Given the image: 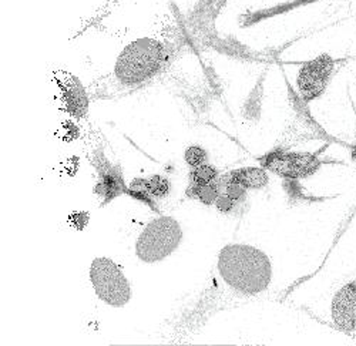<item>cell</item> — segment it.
Wrapping results in <instances>:
<instances>
[{
    "label": "cell",
    "mask_w": 356,
    "mask_h": 346,
    "mask_svg": "<svg viewBox=\"0 0 356 346\" xmlns=\"http://www.w3.org/2000/svg\"><path fill=\"white\" fill-rule=\"evenodd\" d=\"M217 268L225 285L244 297L262 294L271 283L270 258L251 245H227L218 255Z\"/></svg>",
    "instance_id": "6da1fadb"
},
{
    "label": "cell",
    "mask_w": 356,
    "mask_h": 346,
    "mask_svg": "<svg viewBox=\"0 0 356 346\" xmlns=\"http://www.w3.org/2000/svg\"><path fill=\"white\" fill-rule=\"evenodd\" d=\"M167 59L164 47L152 40L141 39L124 49L115 63V79L127 88H136L153 79Z\"/></svg>",
    "instance_id": "7a4b0ae2"
},
{
    "label": "cell",
    "mask_w": 356,
    "mask_h": 346,
    "mask_svg": "<svg viewBox=\"0 0 356 346\" xmlns=\"http://www.w3.org/2000/svg\"><path fill=\"white\" fill-rule=\"evenodd\" d=\"M183 240V229L177 220L161 215L148 222L136 242V255L145 264H156L170 256Z\"/></svg>",
    "instance_id": "3957f363"
},
{
    "label": "cell",
    "mask_w": 356,
    "mask_h": 346,
    "mask_svg": "<svg viewBox=\"0 0 356 346\" xmlns=\"http://www.w3.org/2000/svg\"><path fill=\"white\" fill-rule=\"evenodd\" d=\"M96 295L108 306L122 308L131 299V286L122 270L110 258H96L90 267Z\"/></svg>",
    "instance_id": "277c9868"
},
{
    "label": "cell",
    "mask_w": 356,
    "mask_h": 346,
    "mask_svg": "<svg viewBox=\"0 0 356 346\" xmlns=\"http://www.w3.org/2000/svg\"><path fill=\"white\" fill-rule=\"evenodd\" d=\"M334 67L335 63L328 54H322L301 67L298 73V88L305 101H311L325 92L334 73Z\"/></svg>",
    "instance_id": "5b68a950"
},
{
    "label": "cell",
    "mask_w": 356,
    "mask_h": 346,
    "mask_svg": "<svg viewBox=\"0 0 356 346\" xmlns=\"http://www.w3.org/2000/svg\"><path fill=\"white\" fill-rule=\"evenodd\" d=\"M265 165L286 177L308 176L318 167L315 157L309 154H273L266 158Z\"/></svg>",
    "instance_id": "8992f818"
},
{
    "label": "cell",
    "mask_w": 356,
    "mask_h": 346,
    "mask_svg": "<svg viewBox=\"0 0 356 346\" xmlns=\"http://www.w3.org/2000/svg\"><path fill=\"white\" fill-rule=\"evenodd\" d=\"M332 318L338 328L356 331V281L345 285L337 294L332 304Z\"/></svg>",
    "instance_id": "52a82bcc"
},
{
    "label": "cell",
    "mask_w": 356,
    "mask_h": 346,
    "mask_svg": "<svg viewBox=\"0 0 356 346\" xmlns=\"http://www.w3.org/2000/svg\"><path fill=\"white\" fill-rule=\"evenodd\" d=\"M96 167L99 168L100 177L95 188V192L104 197V204H106L115 195L123 192L126 187H124L120 171H118L115 167H113L107 160L102 158V163H97Z\"/></svg>",
    "instance_id": "ba28073f"
},
{
    "label": "cell",
    "mask_w": 356,
    "mask_h": 346,
    "mask_svg": "<svg viewBox=\"0 0 356 346\" xmlns=\"http://www.w3.org/2000/svg\"><path fill=\"white\" fill-rule=\"evenodd\" d=\"M62 92L65 94V104L70 114L81 117L87 111V97L84 93V89L79 80L74 77H69V80L62 84Z\"/></svg>",
    "instance_id": "9c48e42d"
},
{
    "label": "cell",
    "mask_w": 356,
    "mask_h": 346,
    "mask_svg": "<svg viewBox=\"0 0 356 346\" xmlns=\"http://www.w3.org/2000/svg\"><path fill=\"white\" fill-rule=\"evenodd\" d=\"M228 183H236V184L243 186L244 188L258 190V188H262L268 184V176H266L265 170H262V168L248 167V168H241V170L234 171L229 176Z\"/></svg>",
    "instance_id": "30bf717a"
},
{
    "label": "cell",
    "mask_w": 356,
    "mask_h": 346,
    "mask_svg": "<svg viewBox=\"0 0 356 346\" xmlns=\"http://www.w3.org/2000/svg\"><path fill=\"white\" fill-rule=\"evenodd\" d=\"M187 195L193 199L200 201V203L205 206H210V204H216L220 191L216 181L210 184H191L187 190Z\"/></svg>",
    "instance_id": "8fae6325"
},
{
    "label": "cell",
    "mask_w": 356,
    "mask_h": 346,
    "mask_svg": "<svg viewBox=\"0 0 356 346\" xmlns=\"http://www.w3.org/2000/svg\"><path fill=\"white\" fill-rule=\"evenodd\" d=\"M218 177V171L209 164H202L194 167L190 172V181L191 184H210L214 183Z\"/></svg>",
    "instance_id": "7c38bea8"
},
{
    "label": "cell",
    "mask_w": 356,
    "mask_h": 346,
    "mask_svg": "<svg viewBox=\"0 0 356 346\" xmlns=\"http://www.w3.org/2000/svg\"><path fill=\"white\" fill-rule=\"evenodd\" d=\"M144 186L152 197H164L170 191L168 180L163 179L161 176H153L152 179L144 180Z\"/></svg>",
    "instance_id": "4fadbf2b"
},
{
    "label": "cell",
    "mask_w": 356,
    "mask_h": 346,
    "mask_svg": "<svg viewBox=\"0 0 356 346\" xmlns=\"http://www.w3.org/2000/svg\"><path fill=\"white\" fill-rule=\"evenodd\" d=\"M184 160L193 168L202 165L207 160V151L200 146H191L187 149V151L184 154Z\"/></svg>",
    "instance_id": "5bb4252c"
},
{
    "label": "cell",
    "mask_w": 356,
    "mask_h": 346,
    "mask_svg": "<svg viewBox=\"0 0 356 346\" xmlns=\"http://www.w3.org/2000/svg\"><path fill=\"white\" fill-rule=\"evenodd\" d=\"M225 195H228L231 199H234L235 203H238V201H241L245 195V190L243 186L236 184V183H228L227 187H225V191H224Z\"/></svg>",
    "instance_id": "9a60e30c"
},
{
    "label": "cell",
    "mask_w": 356,
    "mask_h": 346,
    "mask_svg": "<svg viewBox=\"0 0 356 346\" xmlns=\"http://www.w3.org/2000/svg\"><path fill=\"white\" fill-rule=\"evenodd\" d=\"M216 206L221 213H229L235 207V201L225 194H220L216 201Z\"/></svg>",
    "instance_id": "2e32d148"
},
{
    "label": "cell",
    "mask_w": 356,
    "mask_h": 346,
    "mask_svg": "<svg viewBox=\"0 0 356 346\" xmlns=\"http://www.w3.org/2000/svg\"><path fill=\"white\" fill-rule=\"evenodd\" d=\"M352 157L356 160V150H353V151H352Z\"/></svg>",
    "instance_id": "e0dca14e"
}]
</instances>
